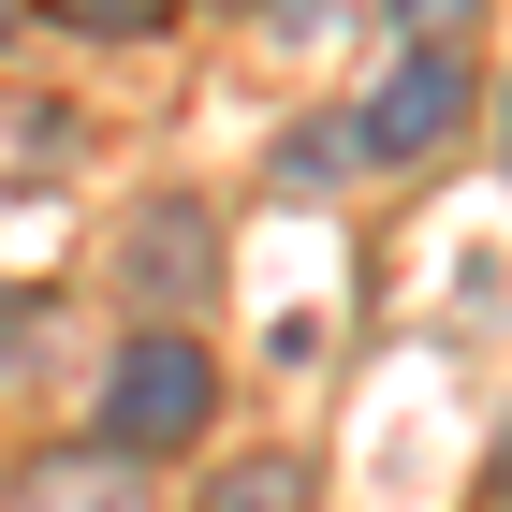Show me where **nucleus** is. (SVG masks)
Segmentation results:
<instances>
[{
	"mask_svg": "<svg viewBox=\"0 0 512 512\" xmlns=\"http://www.w3.org/2000/svg\"><path fill=\"white\" fill-rule=\"evenodd\" d=\"M205 410H220V366L191 337H132L118 381H103V454H176Z\"/></svg>",
	"mask_w": 512,
	"mask_h": 512,
	"instance_id": "obj_1",
	"label": "nucleus"
},
{
	"mask_svg": "<svg viewBox=\"0 0 512 512\" xmlns=\"http://www.w3.org/2000/svg\"><path fill=\"white\" fill-rule=\"evenodd\" d=\"M205 512H308V454H249V469H220Z\"/></svg>",
	"mask_w": 512,
	"mask_h": 512,
	"instance_id": "obj_5",
	"label": "nucleus"
},
{
	"mask_svg": "<svg viewBox=\"0 0 512 512\" xmlns=\"http://www.w3.org/2000/svg\"><path fill=\"white\" fill-rule=\"evenodd\" d=\"M410 15V44H454V30H483V0H395Z\"/></svg>",
	"mask_w": 512,
	"mask_h": 512,
	"instance_id": "obj_7",
	"label": "nucleus"
},
{
	"mask_svg": "<svg viewBox=\"0 0 512 512\" xmlns=\"http://www.w3.org/2000/svg\"><path fill=\"white\" fill-rule=\"evenodd\" d=\"M483 483H498V498H512V425H498V454H483Z\"/></svg>",
	"mask_w": 512,
	"mask_h": 512,
	"instance_id": "obj_9",
	"label": "nucleus"
},
{
	"mask_svg": "<svg viewBox=\"0 0 512 512\" xmlns=\"http://www.w3.org/2000/svg\"><path fill=\"white\" fill-rule=\"evenodd\" d=\"M132 278H147L161 308L205 293V220H191V205H147V220H132Z\"/></svg>",
	"mask_w": 512,
	"mask_h": 512,
	"instance_id": "obj_3",
	"label": "nucleus"
},
{
	"mask_svg": "<svg viewBox=\"0 0 512 512\" xmlns=\"http://www.w3.org/2000/svg\"><path fill=\"white\" fill-rule=\"evenodd\" d=\"M30 512H147V498H132V454H59L30 469Z\"/></svg>",
	"mask_w": 512,
	"mask_h": 512,
	"instance_id": "obj_4",
	"label": "nucleus"
},
{
	"mask_svg": "<svg viewBox=\"0 0 512 512\" xmlns=\"http://www.w3.org/2000/svg\"><path fill=\"white\" fill-rule=\"evenodd\" d=\"M337 161H352V132H293V147H278V176H293V191H337Z\"/></svg>",
	"mask_w": 512,
	"mask_h": 512,
	"instance_id": "obj_6",
	"label": "nucleus"
},
{
	"mask_svg": "<svg viewBox=\"0 0 512 512\" xmlns=\"http://www.w3.org/2000/svg\"><path fill=\"white\" fill-rule=\"evenodd\" d=\"M454 118H469V59H454V44H410V59H395V74L366 88L352 147H366V161H425Z\"/></svg>",
	"mask_w": 512,
	"mask_h": 512,
	"instance_id": "obj_2",
	"label": "nucleus"
},
{
	"mask_svg": "<svg viewBox=\"0 0 512 512\" xmlns=\"http://www.w3.org/2000/svg\"><path fill=\"white\" fill-rule=\"evenodd\" d=\"M59 15H74V30H147L161 0H59Z\"/></svg>",
	"mask_w": 512,
	"mask_h": 512,
	"instance_id": "obj_8",
	"label": "nucleus"
}]
</instances>
